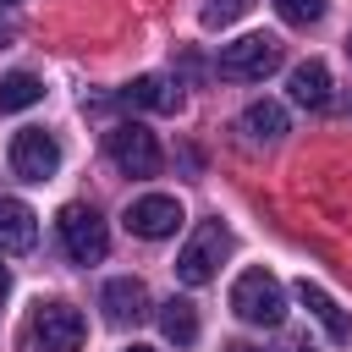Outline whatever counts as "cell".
Here are the masks:
<instances>
[{"label":"cell","mask_w":352,"mask_h":352,"mask_svg":"<svg viewBox=\"0 0 352 352\" xmlns=\"http://www.w3.org/2000/svg\"><path fill=\"white\" fill-rule=\"evenodd\" d=\"M297 352H314V346H297Z\"/></svg>","instance_id":"cell-23"},{"label":"cell","mask_w":352,"mask_h":352,"mask_svg":"<svg viewBox=\"0 0 352 352\" xmlns=\"http://www.w3.org/2000/svg\"><path fill=\"white\" fill-rule=\"evenodd\" d=\"M6 38H11V33H6V28H0V50H6Z\"/></svg>","instance_id":"cell-21"},{"label":"cell","mask_w":352,"mask_h":352,"mask_svg":"<svg viewBox=\"0 0 352 352\" xmlns=\"http://www.w3.org/2000/svg\"><path fill=\"white\" fill-rule=\"evenodd\" d=\"M220 77H231V82H264L275 66H280V38H270V33H248V38H236V44H220Z\"/></svg>","instance_id":"cell-3"},{"label":"cell","mask_w":352,"mask_h":352,"mask_svg":"<svg viewBox=\"0 0 352 352\" xmlns=\"http://www.w3.org/2000/svg\"><path fill=\"white\" fill-rule=\"evenodd\" d=\"M126 352H154V346H126Z\"/></svg>","instance_id":"cell-22"},{"label":"cell","mask_w":352,"mask_h":352,"mask_svg":"<svg viewBox=\"0 0 352 352\" xmlns=\"http://www.w3.org/2000/svg\"><path fill=\"white\" fill-rule=\"evenodd\" d=\"M292 99L308 104V110H324V104H330V72H324V60L292 66Z\"/></svg>","instance_id":"cell-14"},{"label":"cell","mask_w":352,"mask_h":352,"mask_svg":"<svg viewBox=\"0 0 352 352\" xmlns=\"http://www.w3.org/2000/svg\"><path fill=\"white\" fill-rule=\"evenodd\" d=\"M6 292H11V270L0 264V297H6Z\"/></svg>","instance_id":"cell-19"},{"label":"cell","mask_w":352,"mask_h":352,"mask_svg":"<svg viewBox=\"0 0 352 352\" xmlns=\"http://www.w3.org/2000/svg\"><path fill=\"white\" fill-rule=\"evenodd\" d=\"M346 55H352V38H346Z\"/></svg>","instance_id":"cell-25"},{"label":"cell","mask_w":352,"mask_h":352,"mask_svg":"<svg viewBox=\"0 0 352 352\" xmlns=\"http://www.w3.org/2000/svg\"><path fill=\"white\" fill-rule=\"evenodd\" d=\"M11 170H16L22 182H50V176L60 170V143H55V132L22 126V132L11 138Z\"/></svg>","instance_id":"cell-6"},{"label":"cell","mask_w":352,"mask_h":352,"mask_svg":"<svg viewBox=\"0 0 352 352\" xmlns=\"http://www.w3.org/2000/svg\"><path fill=\"white\" fill-rule=\"evenodd\" d=\"M0 6H16V0H0Z\"/></svg>","instance_id":"cell-24"},{"label":"cell","mask_w":352,"mask_h":352,"mask_svg":"<svg viewBox=\"0 0 352 352\" xmlns=\"http://www.w3.org/2000/svg\"><path fill=\"white\" fill-rule=\"evenodd\" d=\"M160 330H165V341H176V346H192V341H198V308H192L187 297H170V302H160Z\"/></svg>","instance_id":"cell-15"},{"label":"cell","mask_w":352,"mask_h":352,"mask_svg":"<svg viewBox=\"0 0 352 352\" xmlns=\"http://www.w3.org/2000/svg\"><path fill=\"white\" fill-rule=\"evenodd\" d=\"M248 11H253V0H204L198 16H204V28H231V22L248 16Z\"/></svg>","instance_id":"cell-18"},{"label":"cell","mask_w":352,"mask_h":352,"mask_svg":"<svg viewBox=\"0 0 352 352\" xmlns=\"http://www.w3.org/2000/svg\"><path fill=\"white\" fill-rule=\"evenodd\" d=\"M176 226H182V204H176L170 192H148V198L126 204V231L143 236V242H160V236H170Z\"/></svg>","instance_id":"cell-8"},{"label":"cell","mask_w":352,"mask_h":352,"mask_svg":"<svg viewBox=\"0 0 352 352\" xmlns=\"http://www.w3.org/2000/svg\"><path fill=\"white\" fill-rule=\"evenodd\" d=\"M121 99H126V104H138V110H165V116H170V110H182V88H170V82H165V77H154V72H148V77H132V82L121 88Z\"/></svg>","instance_id":"cell-12"},{"label":"cell","mask_w":352,"mask_h":352,"mask_svg":"<svg viewBox=\"0 0 352 352\" xmlns=\"http://www.w3.org/2000/svg\"><path fill=\"white\" fill-rule=\"evenodd\" d=\"M231 314H236L242 324H258V330L280 324V319H286V292H280V280H275L270 270H242L236 286H231Z\"/></svg>","instance_id":"cell-1"},{"label":"cell","mask_w":352,"mask_h":352,"mask_svg":"<svg viewBox=\"0 0 352 352\" xmlns=\"http://www.w3.org/2000/svg\"><path fill=\"white\" fill-rule=\"evenodd\" d=\"M297 302H302V308H308V314L324 324V336H330V341H352V314H346V308H341V302H336L324 286H314L308 275L297 280Z\"/></svg>","instance_id":"cell-10"},{"label":"cell","mask_w":352,"mask_h":352,"mask_svg":"<svg viewBox=\"0 0 352 352\" xmlns=\"http://www.w3.org/2000/svg\"><path fill=\"white\" fill-rule=\"evenodd\" d=\"M242 138L248 143H275V138H286V110L275 104V99H258V104H248L242 110Z\"/></svg>","instance_id":"cell-13"},{"label":"cell","mask_w":352,"mask_h":352,"mask_svg":"<svg viewBox=\"0 0 352 352\" xmlns=\"http://www.w3.org/2000/svg\"><path fill=\"white\" fill-rule=\"evenodd\" d=\"M275 16L286 28H314L324 16V0H275Z\"/></svg>","instance_id":"cell-17"},{"label":"cell","mask_w":352,"mask_h":352,"mask_svg":"<svg viewBox=\"0 0 352 352\" xmlns=\"http://www.w3.org/2000/svg\"><path fill=\"white\" fill-rule=\"evenodd\" d=\"M55 231H60V248H66L72 264H99L110 253V231H104L94 204H66L55 214Z\"/></svg>","instance_id":"cell-2"},{"label":"cell","mask_w":352,"mask_h":352,"mask_svg":"<svg viewBox=\"0 0 352 352\" xmlns=\"http://www.w3.org/2000/svg\"><path fill=\"white\" fill-rule=\"evenodd\" d=\"M99 302H104V319H110V324H138V319L148 314V292H143L138 275H116V280H104Z\"/></svg>","instance_id":"cell-9"},{"label":"cell","mask_w":352,"mask_h":352,"mask_svg":"<svg viewBox=\"0 0 352 352\" xmlns=\"http://www.w3.org/2000/svg\"><path fill=\"white\" fill-rule=\"evenodd\" d=\"M226 248H231V231L220 220H204L192 231V242L176 253V280L182 286H209L214 270H220V258H226Z\"/></svg>","instance_id":"cell-4"},{"label":"cell","mask_w":352,"mask_h":352,"mask_svg":"<svg viewBox=\"0 0 352 352\" xmlns=\"http://www.w3.org/2000/svg\"><path fill=\"white\" fill-rule=\"evenodd\" d=\"M38 242V220L22 198H0V253H28Z\"/></svg>","instance_id":"cell-11"},{"label":"cell","mask_w":352,"mask_h":352,"mask_svg":"<svg viewBox=\"0 0 352 352\" xmlns=\"http://www.w3.org/2000/svg\"><path fill=\"white\" fill-rule=\"evenodd\" d=\"M33 336H38L44 352H82L88 324H82V314L72 302H38L33 308Z\"/></svg>","instance_id":"cell-7"},{"label":"cell","mask_w":352,"mask_h":352,"mask_svg":"<svg viewBox=\"0 0 352 352\" xmlns=\"http://www.w3.org/2000/svg\"><path fill=\"white\" fill-rule=\"evenodd\" d=\"M104 148H110V160H116L121 176H154V170H160V143H154V132H148L143 121L110 126V132H104Z\"/></svg>","instance_id":"cell-5"},{"label":"cell","mask_w":352,"mask_h":352,"mask_svg":"<svg viewBox=\"0 0 352 352\" xmlns=\"http://www.w3.org/2000/svg\"><path fill=\"white\" fill-rule=\"evenodd\" d=\"M38 99H44V82H38L33 72L0 77V110H28V104H38Z\"/></svg>","instance_id":"cell-16"},{"label":"cell","mask_w":352,"mask_h":352,"mask_svg":"<svg viewBox=\"0 0 352 352\" xmlns=\"http://www.w3.org/2000/svg\"><path fill=\"white\" fill-rule=\"evenodd\" d=\"M231 352H258V346H248V341H236V346H231Z\"/></svg>","instance_id":"cell-20"}]
</instances>
